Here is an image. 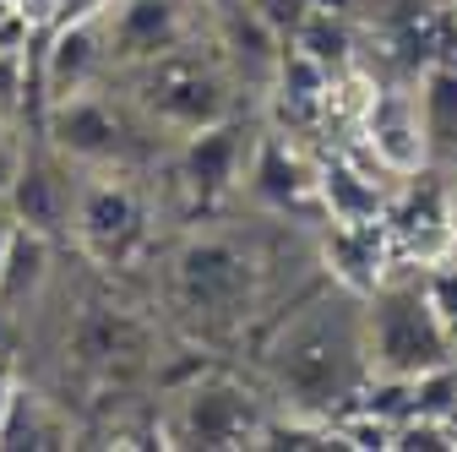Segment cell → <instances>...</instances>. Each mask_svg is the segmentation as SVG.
<instances>
[{"instance_id": "cell-1", "label": "cell", "mask_w": 457, "mask_h": 452, "mask_svg": "<svg viewBox=\"0 0 457 452\" xmlns=\"http://www.w3.org/2000/svg\"><path fill=\"white\" fill-rule=\"evenodd\" d=\"M272 381L289 392L300 414H327L337 398H349L360 371H365V338L360 316L343 300H321L305 316L283 327V338L267 355Z\"/></svg>"}, {"instance_id": "cell-2", "label": "cell", "mask_w": 457, "mask_h": 452, "mask_svg": "<svg viewBox=\"0 0 457 452\" xmlns=\"http://www.w3.org/2000/svg\"><path fill=\"white\" fill-rule=\"evenodd\" d=\"M360 338H365V371H376V376H420V371L452 360V344L441 338V327L425 306L420 278L397 272V267L365 295Z\"/></svg>"}, {"instance_id": "cell-3", "label": "cell", "mask_w": 457, "mask_h": 452, "mask_svg": "<svg viewBox=\"0 0 457 452\" xmlns=\"http://www.w3.org/2000/svg\"><path fill=\"white\" fill-rule=\"evenodd\" d=\"M98 22H104V54H114V61H158L186 38L180 0H109Z\"/></svg>"}, {"instance_id": "cell-4", "label": "cell", "mask_w": 457, "mask_h": 452, "mask_svg": "<svg viewBox=\"0 0 457 452\" xmlns=\"http://www.w3.org/2000/svg\"><path fill=\"white\" fill-rule=\"evenodd\" d=\"M365 137H370V158H376L381 175H420V169H430V142H425V126H420V104L403 88L370 93Z\"/></svg>"}, {"instance_id": "cell-5", "label": "cell", "mask_w": 457, "mask_h": 452, "mask_svg": "<svg viewBox=\"0 0 457 452\" xmlns=\"http://www.w3.org/2000/svg\"><path fill=\"white\" fill-rule=\"evenodd\" d=\"M104 66V22L98 12H71L54 28L49 49L38 54V88H44V109L54 98H71L93 82V71Z\"/></svg>"}, {"instance_id": "cell-6", "label": "cell", "mask_w": 457, "mask_h": 452, "mask_svg": "<svg viewBox=\"0 0 457 452\" xmlns=\"http://www.w3.org/2000/svg\"><path fill=\"white\" fill-rule=\"evenodd\" d=\"M147 104L163 126L196 131L207 121L223 115V88L212 71H202L196 61H175V54H158L153 61V82H147Z\"/></svg>"}, {"instance_id": "cell-7", "label": "cell", "mask_w": 457, "mask_h": 452, "mask_svg": "<svg viewBox=\"0 0 457 452\" xmlns=\"http://www.w3.org/2000/svg\"><path fill=\"white\" fill-rule=\"evenodd\" d=\"M71 207H77V191L61 175V163L44 158V153H33V158L22 153L17 180L6 186L12 223H28V230H38V235H61L66 223H71Z\"/></svg>"}, {"instance_id": "cell-8", "label": "cell", "mask_w": 457, "mask_h": 452, "mask_svg": "<svg viewBox=\"0 0 457 452\" xmlns=\"http://www.w3.org/2000/svg\"><path fill=\"white\" fill-rule=\"evenodd\" d=\"M180 436L196 447H256L262 414L235 387H196L180 409Z\"/></svg>"}, {"instance_id": "cell-9", "label": "cell", "mask_w": 457, "mask_h": 452, "mask_svg": "<svg viewBox=\"0 0 457 452\" xmlns=\"http://www.w3.org/2000/svg\"><path fill=\"white\" fill-rule=\"evenodd\" d=\"M327 267L354 300H365L381 278L392 272V235L386 218H360V223H332L327 235Z\"/></svg>"}, {"instance_id": "cell-10", "label": "cell", "mask_w": 457, "mask_h": 452, "mask_svg": "<svg viewBox=\"0 0 457 452\" xmlns=\"http://www.w3.org/2000/svg\"><path fill=\"white\" fill-rule=\"evenodd\" d=\"M44 131L54 137V147L66 158H87V163H98V158H109L120 147V121H114L109 104L93 98L87 88L71 93V98H54L44 109Z\"/></svg>"}, {"instance_id": "cell-11", "label": "cell", "mask_w": 457, "mask_h": 452, "mask_svg": "<svg viewBox=\"0 0 457 452\" xmlns=\"http://www.w3.org/2000/svg\"><path fill=\"white\" fill-rule=\"evenodd\" d=\"M180 289H186V300L202 306V311H228V306L245 300L251 267L228 251V246L202 240V246H191V251L180 256Z\"/></svg>"}, {"instance_id": "cell-12", "label": "cell", "mask_w": 457, "mask_h": 452, "mask_svg": "<svg viewBox=\"0 0 457 452\" xmlns=\"http://www.w3.org/2000/svg\"><path fill=\"white\" fill-rule=\"evenodd\" d=\"M186 175H191V186L202 197L228 191V186H235V175H240V131L223 126V121L196 126L191 142H186Z\"/></svg>"}, {"instance_id": "cell-13", "label": "cell", "mask_w": 457, "mask_h": 452, "mask_svg": "<svg viewBox=\"0 0 457 452\" xmlns=\"http://www.w3.org/2000/svg\"><path fill=\"white\" fill-rule=\"evenodd\" d=\"M71 213H77V230H82V240L93 251H114V246L137 230V202H131V191L126 186H109V180L87 186Z\"/></svg>"}, {"instance_id": "cell-14", "label": "cell", "mask_w": 457, "mask_h": 452, "mask_svg": "<svg viewBox=\"0 0 457 452\" xmlns=\"http://www.w3.org/2000/svg\"><path fill=\"white\" fill-rule=\"evenodd\" d=\"M414 104H420L425 142H430V163L457 158V66H425Z\"/></svg>"}, {"instance_id": "cell-15", "label": "cell", "mask_w": 457, "mask_h": 452, "mask_svg": "<svg viewBox=\"0 0 457 452\" xmlns=\"http://www.w3.org/2000/svg\"><path fill=\"white\" fill-rule=\"evenodd\" d=\"M311 186L321 191L332 223H360V218H381V213H386V197H381L376 175H370V169L343 163V158L327 163V169H321V180H311Z\"/></svg>"}, {"instance_id": "cell-16", "label": "cell", "mask_w": 457, "mask_h": 452, "mask_svg": "<svg viewBox=\"0 0 457 452\" xmlns=\"http://www.w3.org/2000/svg\"><path fill=\"white\" fill-rule=\"evenodd\" d=\"M44 267H49V235L28 230V223H12L6 262H0V311L28 306L44 284Z\"/></svg>"}, {"instance_id": "cell-17", "label": "cell", "mask_w": 457, "mask_h": 452, "mask_svg": "<svg viewBox=\"0 0 457 452\" xmlns=\"http://www.w3.org/2000/svg\"><path fill=\"white\" fill-rule=\"evenodd\" d=\"M251 186H256V197L272 202V207H295V202L311 191V175L300 169V158L283 147V137H267L262 153H256V169H251Z\"/></svg>"}, {"instance_id": "cell-18", "label": "cell", "mask_w": 457, "mask_h": 452, "mask_svg": "<svg viewBox=\"0 0 457 452\" xmlns=\"http://www.w3.org/2000/svg\"><path fill=\"white\" fill-rule=\"evenodd\" d=\"M420 289H425V306H430L441 338L457 355V256H441V262L420 267Z\"/></svg>"}, {"instance_id": "cell-19", "label": "cell", "mask_w": 457, "mask_h": 452, "mask_svg": "<svg viewBox=\"0 0 457 452\" xmlns=\"http://www.w3.org/2000/svg\"><path fill=\"white\" fill-rule=\"evenodd\" d=\"M295 49L300 54H311V61L316 66H343V61H349V33H343L327 12H311L305 22H300V38H295Z\"/></svg>"}, {"instance_id": "cell-20", "label": "cell", "mask_w": 457, "mask_h": 452, "mask_svg": "<svg viewBox=\"0 0 457 452\" xmlns=\"http://www.w3.org/2000/svg\"><path fill=\"white\" fill-rule=\"evenodd\" d=\"M22 66H28V54H0V126H12L22 109H28Z\"/></svg>"}, {"instance_id": "cell-21", "label": "cell", "mask_w": 457, "mask_h": 452, "mask_svg": "<svg viewBox=\"0 0 457 452\" xmlns=\"http://www.w3.org/2000/svg\"><path fill=\"white\" fill-rule=\"evenodd\" d=\"M17 163H22V147L12 142V126H0V197H6V186L17 180Z\"/></svg>"}, {"instance_id": "cell-22", "label": "cell", "mask_w": 457, "mask_h": 452, "mask_svg": "<svg viewBox=\"0 0 457 452\" xmlns=\"http://www.w3.org/2000/svg\"><path fill=\"white\" fill-rule=\"evenodd\" d=\"M12 404H17V387L6 381V371H0V431H6V420H12Z\"/></svg>"}, {"instance_id": "cell-23", "label": "cell", "mask_w": 457, "mask_h": 452, "mask_svg": "<svg viewBox=\"0 0 457 452\" xmlns=\"http://www.w3.org/2000/svg\"><path fill=\"white\" fill-rule=\"evenodd\" d=\"M446 207H452V230H457V180L446 186Z\"/></svg>"}, {"instance_id": "cell-24", "label": "cell", "mask_w": 457, "mask_h": 452, "mask_svg": "<svg viewBox=\"0 0 457 452\" xmlns=\"http://www.w3.org/2000/svg\"><path fill=\"white\" fill-rule=\"evenodd\" d=\"M6 240H12V223H0V262H6Z\"/></svg>"}, {"instance_id": "cell-25", "label": "cell", "mask_w": 457, "mask_h": 452, "mask_svg": "<svg viewBox=\"0 0 457 452\" xmlns=\"http://www.w3.org/2000/svg\"><path fill=\"white\" fill-rule=\"evenodd\" d=\"M0 223H12V218H6V197H0Z\"/></svg>"}, {"instance_id": "cell-26", "label": "cell", "mask_w": 457, "mask_h": 452, "mask_svg": "<svg viewBox=\"0 0 457 452\" xmlns=\"http://www.w3.org/2000/svg\"><path fill=\"white\" fill-rule=\"evenodd\" d=\"M452 436H457V431H452Z\"/></svg>"}]
</instances>
